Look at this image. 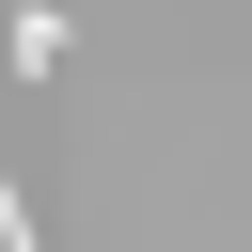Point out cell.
<instances>
[{"label":"cell","instance_id":"7a4b0ae2","mask_svg":"<svg viewBox=\"0 0 252 252\" xmlns=\"http://www.w3.org/2000/svg\"><path fill=\"white\" fill-rule=\"evenodd\" d=\"M0 252H47V236H32V189H16V173H0Z\"/></svg>","mask_w":252,"mask_h":252},{"label":"cell","instance_id":"6da1fadb","mask_svg":"<svg viewBox=\"0 0 252 252\" xmlns=\"http://www.w3.org/2000/svg\"><path fill=\"white\" fill-rule=\"evenodd\" d=\"M63 32H79V0H16V79H47V63H63Z\"/></svg>","mask_w":252,"mask_h":252}]
</instances>
